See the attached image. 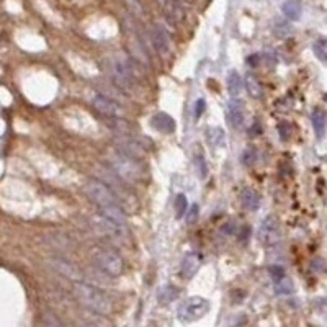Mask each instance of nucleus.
I'll return each mask as SVG.
<instances>
[{
	"label": "nucleus",
	"mask_w": 327,
	"mask_h": 327,
	"mask_svg": "<svg viewBox=\"0 0 327 327\" xmlns=\"http://www.w3.org/2000/svg\"><path fill=\"white\" fill-rule=\"evenodd\" d=\"M85 191L92 198V201H94L95 205H98V208L102 209V216L116 223L120 228L126 229V226H128L126 213H124V209L118 203V200H116V195L113 193L112 188L108 187L106 183L100 182V180H89L85 185Z\"/></svg>",
	"instance_id": "nucleus-1"
},
{
	"label": "nucleus",
	"mask_w": 327,
	"mask_h": 327,
	"mask_svg": "<svg viewBox=\"0 0 327 327\" xmlns=\"http://www.w3.org/2000/svg\"><path fill=\"white\" fill-rule=\"evenodd\" d=\"M72 290H74V296L77 298L79 303L82 306H85L87 309H90V311L98 313V314L112 313V309H113L112 299L98 288L92 287L89 283H83V281H74Z\"/></svg>",
	"instance_id": "nucleus-2"
},
{
	"label": "nucleus",
	"mask_w": 327,
	"mask_h": 327,
	"mask_svg": "<svg viewBox=\"0 0 327 327\" xmlns=\"http://www.w3.org/2000/svg\"><path fill=\"white\" fill-rule=\"evenodd\" d=\"M112 169L116 172L120 179L126 182H139L144 179V167L136 157L124 154L123 150H115L108 157Z\"/></svg>",
	"instance_id": "nucleus-3"
},
{
	"label": "nucleus",
	"mask_w": 327,
	"mask_h": 327,
	"mask_svg": "<svg viewBox=\"0 0 327 327\" xmlns=\"http://www.w3.org/2000/svg\"><path fill=\"white\" fill-rule=\"evenodd\" d=\"M209 311V301L201 296H190L179 306L177 316L182 322H195Z\"/></svg>",
	"instance_id": "nucleus-4"
},
{
	"label": "nucleus",
	"mask_w": 327,
	"mask_h": 327,
	"mask_svg": "<svg viewBox=\"0 0 327 327\" xmlns=\"http://www.w3.org/2000/svg\"><path fill=\"white\" fill-rule=\"evenodd\" d=\"M94 260L98 265V268L112 276H118L124 270V264L121 260V257L113 252V250L108 249H97L94 252Z\"/></svg>",
	"instance_id": "nucleus-5"
},
{
	"label": "nucleus",
	"mask_w": 327,
	"mask_h": 327,
	"mask_svg": "<svg viewBox=\"0 0 327 327\" xmlns=\"http://www.w3.org/2000/svg\"><path fill=\"white\" fill-rule=\"evenodd\" d=\"M258 241L265 246H275L280 241V224L275 216H267L258 228Z\"/></svg>",
	"instance_id": "nucleus-6"
},
{
	"label": "nucleus",
	"mask_w": 327,
	"mask_h": 327,
	"mask_svg": "<svg viewBox=\"0 0 327 327\" xmlns=\"http://www.w3.org/2000/svg\"><path fill=\"white\" fill-rule=\"evenodd\" d=\"M150 38H152V45L156 48V51L161 56H167L170 53V48H172L170 36L164 27H161V25H154L152 31H150Z\"/></svg>",
	"instance_id": "nucleus-7"
},
{
	"label": "nucleus",
	"mask_w": 327,
	"mask_h": 327,
	"mask_svg": "<svg viewBox=\"0 0 327 327\" xmlns=\"http://www.w3.org/2000/svg\"><path fill=\"white\" fill-rule=\"evenodd\" d=\"M226 118H228L232 128L242 126V123H244V105H242L241 100L231 98L229 102L226 103Z\"/></svg>",
	"instance_id": "nucleus-8"
},
{
	"label": "nucleus",
	"mask_w": 327,
	"mask_h": 327,
	"mask_svg": "<svg viewBox=\"0 0 327 327\" xmlns=\"http://www.w3.org/2000/svg\"><path fill=\"white\" fill-rule=\"evenodd\" d=\"M92 103H94V106L97 108L100 113H103L106 116H121L123 115L121 106L116 102H113L112 98L105 97V95L95 94L94 97H92Z\"/></svg>",
	"instance_id": "nucleus-9"
},
{
	"label": "nucleus",
	"mask_w": 327,
	"mask_h": 327,
	"mask_svg": "<svg viewBox=\"0 0 327 327\" xmlns=\"http://www.w3.org/2000/svg\"><path fill=\"white\" fill-rule=\"evenodd\" d=\"M200 264H201V258L197 252H188L185 257H183L182 267H180V272H182L183 278H187V280L193 278L198 272V268H200Z\"/></svg>",
	"instance_id": "nucleus-10"
},
{
	"label": "nucleus",
	"mask_w": 327,
	"mask_h": 327,
	"mask_svg": "<svg viewBox=\"0 0 327 327\" xmlns=\"http://www.w3.org/2000/svg\"><path fill=\"white\" fill-rule=\"evenodd\" d=\"M112 74H113V77L115 80L121 83L123 87H128L131 80H133V72L129 69V66L121 61V59H116L112 66Z\"/></svg>",
	"instance_id": "nucleus-11"
},
{
	"label": "nucleus",
	"mask_w": 327,
	"mask_h": 327,
	"mask_svg": "<svg viewBox=\"0 0 327 327\" xmlns=\"http://www.w3.org/2000/svg\"><path fill=\"white\" fill-rule=\"evenodd\" d=\"M150 124H152V128L156 131L164 133V134H172L175 131V126H177L175 120L167 113H156L152 118H150Z\"/></svg>",
	"instance_id": "nucleus-12"
},
{
	"label": "nucleus",
	"mask_w": 327,
	"mask_h": 327,
	"mask_svg": "<svg viewBox=\"0 0 327 327\" xmlns=\"http://www.w3.org/2000/svg\"><path fill=\"white\" fill-rule=\"evenodd\" d=\"M241 201L247 211H257L260 208V195L257 193L254 188L246 187L241 191Z\"/></svg>",
	"instance_id": "nucleus-13"
},
{
	"label": "nucleus",
	"mask_w": 327,
	"mask_h": 327,
	"mask_svg": "<svg viewBox=\"0 0 327 327\" xmlns=\"http://www.w3.org/2000/svg\"><path fill=\"white\" fill-rule=\"evenodd\" d=\"M157 2L164 8L167 18H169L172 23L179 21L182 18L183 10H182V5L179 4V0H157Z\"/></svg>",
	"instance_id": "nucleus-14"
},
{
	"label": "nucleus",
	"mask_w": 327,
	"mask_h": 327,
	"mask_svg": "<svg viewBox=\"0 0 327 327\" xmlns=\"http://www.w3.org/2000/svg\"><path fill=\"white\" fill-rule=\"evenodd\" d=\"M281 12L288 20L296 21V20L301 18L303 5H301L299 0H287V2H283V5H281Z\"/></svg>",
	"instance_id": "nucleus-15"
},
{
	"label": "nucleus",
	"mask_w": 327,
	"mask_h": 327,
	"mask_svg": "<svg viewBox=\"0 0 327 327\" xmlns=\"http://www.w3.org/2000/svg\"><path fill=\"white\" fill-rule=\"evenodd\" d=\"M311 121H313V128H314L316 136L319 139H322L324 134H325V129H327V115H325V112L314 110L313 115H311Z\"/></svg>",
	"instance_id": "nucleus-16"
},
{
	"label": "nucleus",
	"mask_w": 327,
	"mask_h": 327,
	"mask_svg": "<svg viewBox=\"0 0 327 327\" xmlns=\"http://www.w3.org/2000/svg\"><path fill=\"white\" fill-rule=\"evenodd\" d=\"M228 90H229V95L232 98H237L241 95L242 92V87H244V80H242V77L239 75V72L236 71H231L228 74Z\"/></svg>",
	"instance_id": "nucleus-17"
},
{
	"label": "nucleus",
	"mask_w": 327,
	"mask_h": 327,
	"mask_svg": "<svg viewBox=\"0 0 327 327\" xmlns=\"http://www.w3.org/2000/svg\"><path fill=\"white\" fill-rule=\"evenodd\" d=\"M179 298V290L172 287V285H165L157 293V301L161 304H170L173 299Z\"/></svg>",
	"instance_id": "nucleus-18"
},
{
	"label": "nucleus",
	"mask_w": 327,
	"mask_h": 327,
	"mask_svg": "<svg viewBox=\"0 0 327 327\" xmlns=\"http://www.w3.org/2000/svg\"><path fill=\"white\" fill-rule=\"evenodd\" d=\"M53 267L59 273H62L64 276H67V278H72L74 281H79L77 280L79 278V272L75 270V268L71 264H67L64 260H53Z\"/></svg>",
	"instance_id": "nucleus-19"
},
{
	"label": "nucleus",
	"mask_w": 327,
	"mask_h": 327,
	"mask_svg": "<svg viewBox=\"0 0 327 327\" xmlns=\"http://www.w3.org/2000/svg\"><path fill=\"white\" fill-rule=\"evenodd\" d=\"M244 83H246V89L250 94V97H254V98H260L262 97V85H260V82L257 80V77H254L252 74L247 75Z\"/></svg>",
	"instance_id": "nucleus-20"
},
{
	"label": "nucleus",
	"mask_w": 327,
	"mask_h": 327,
	"mask_svg": "<svg viewBox=\"0 0 327 327\" xmlns=\"http://www.w3.org/2000/svg\"><path fill=\"white\" fill-rule=\"evenodd\" d=\"M208 139L211 142L213 147H221L224 144V131L221 128H209Z\"/></svg>",
	"instance_id": "nucleus-21"
},
{
	"label": "nucleus",
	"mask_w": 327,
	"mask_h": 327,
	"mask_svg": "<svg viewBox=\"0 0 327 327\" xmlns=\"http://www.w3.org/2000/svg\"><path fill=\"white\" fill-rule=\"evenodd\" d=\"M313 51H314L317 59H319L321 62H324V64H327V39L316 41L314 46H313Z\"/></svg>",
	"instance_id": "nucleus-22"
},
{
	"label": "nucleus",
	"mask_w": 327,
	"mask_h": 327,
	"mask_svg": "<svg viewBox=\"0 0 327 327\" xmlns=\"http://www.w3.org/2000/svg\"><path fill=\"white\" fill-rule=\"evenodd\" d=\"M173 208H175V214H177V217H183L187 213V208H188V201H187V197L185 195H177V198H175L173 201Z\"/></svg>",
	"instance_id": "nucleus-23"
},
{
	"label": "nucleus",
	"mask_w": 327,
	"mask_h": 327,
	"mask_svg": "<svg viewBox=\"0 0 327 327\" xmlns=\"http://www.w3.org/2000/svg\"><path fill=\"white\" fill-rule=\"evenodd\" d=\"M276 293H280V295H288V293L293 291V283L291 280H288L287 276L281 278L280 281H276V287H275Z\"/></svg>",
	"instance_id": "nucleus-24"
},
{
	"label": "nucleus",
	"mask_w": 327,
	"mask_h": 327,
	"mask_svg": "<svg viewBox=\"0 0 327 327\" xmlns=\"http://www.w3.org/2000/svg\"><path fill=\"white\" fill-rule=\"evenodd\" d=\"M195 165H197V172H198V177L203 180L206 179V175H208V165L205 162V157L203 156H197L195 157Z\"/></svg>",
	"instance_id": "nucleus-25"
},
{
	"label": "nucleus",
	"mask_w": 327,
	"mask_h": 327,
	"mask_svg": "<svg viewBox=\"0 0 327 327\" xmlns=\"http://www.w3.org/2000/svg\"><path fill=\"white\" fill-rule=\"evenodd\" d=\"M45 324H46V327H64L62 322L57 319L54 314H51V313H46L45 314Z\"/></svg>",
	"instance_id": "nucleus-26"
},
{
	"label": "nucleus",
	"mask_w": 327,
	"mask_h": 327,
	"mask_svg": "<svg viewBox=\"0 0 327 327\" xmlns=\"http://www.w3.org/2000/svg\"><path fill=\"white\" fill-rule=\"evenodd\" d=\"M270 275L275 281H280L281 278H285V268L278 267V265H273V267H270Z\"/></svg>",
	"instance_id": "nucleus-27"
},
{
	"label": "nucleus",
	"mask_w": 327,
	"mask_h": 327,
	"mask_svg": "<svg viewBox=\"0 0 327 327\" xmlns=\"http://www.w3.org/2000/svg\"><path fill=\"white\" fill-rule=\"evenodd\" d=\"M254 161H255V150L252 147H247L244 152H242V162H244L246 165H249Z\"/></svg>",
	"instance_id": "nucleus-28"
},
{
	"label": "nucleus",
	"mask_w": 327,
	"mask_h": 327,
	"mask_svg": "<svg viewBox=\"0 0 327 327\" xmlns=\"http://www.w3.org/2000/svg\"><path fill=\"white\" fill-rule=\"evenodd\" d=\"M128 5L131 7V10L134 12V15L142 16V13H144V10H142V5L139 4V0H128Z\"/></svg>",
	"instance_id": "nucleus-29"
},
{
	"label": "nucleus",
	"mask_w": 327,
	"mask_h": 327,
	"mask_svg": "<svg viewBox=\"0 0 327 327\" xmlns=\"http://www.w3.org/2000/svg\"><path fill=\"white\" fill-rule=\"evenodd\" d=\"M205 108H206L205 100L203 98L197 100V103H195V118H200V116L205 113Z\"/></svg>",
	"instance_id": "nucleus-30"
},
{
	"label": "nucleus",
	"mask_w": 327,
	"mask_h": 327,
	"mask_svg": "<svg viewBox=\"0 0 327 327\" xmlns=\"http://www.w3.org/2000/svg\"><path fill=\"white\" fill-rule=\"evenodd\" d=\"M278 131H280V138L283 141H287L288 139V134H290V126L287 123H280L278 124Z\"/></svg>",
	"instance_id": "nucleus-31"
},
{
	"label": "nucleus",
	"mask_w": 327,
	"mask_h": 327,
	"mask_svg": "<svg viewBox=\"0 0 327 327\" xmlns=\"http://www.w3.org/2000/svg\"><path fill=\"white\" fill-rule=\"evenodd\" d=\"M197 216H198V205H193L190 208V211H187V221L193 223L197 220Z\"/></svg>",
	"instance_id": "nucleus-32"
},
{
	"label": "nucleus",
	"mask_w": 327,
	"mask_h": 327,
	"mask_svg": "<svg viewBox=\"0 0 327 327\" xmlns=\"http://www.w3.org/2000/svg\"><path fill=\"white\" fill-rule=\"evenodd\" d=\"M82 327H95V325H92V324H83Z\"/></svg>",
	"instance_id": "nucleus-33"
}]
</instances>
